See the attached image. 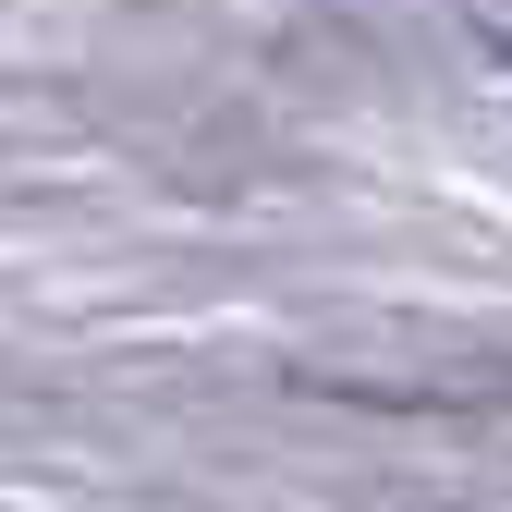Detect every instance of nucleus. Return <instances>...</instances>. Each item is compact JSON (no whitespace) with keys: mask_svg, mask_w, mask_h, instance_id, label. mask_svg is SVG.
I'll return each instance as SVG.
<instances>
[]
</instances>
